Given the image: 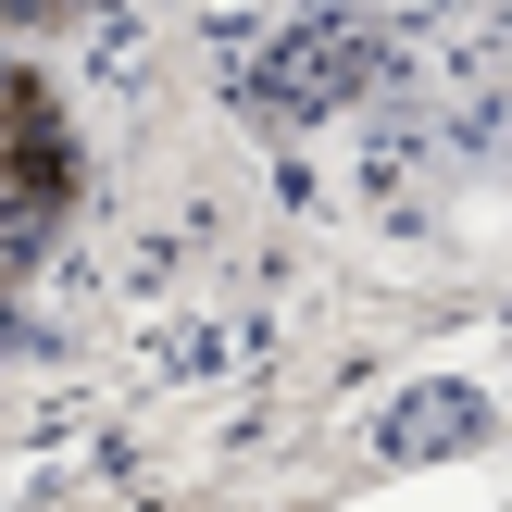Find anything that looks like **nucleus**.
<instances>
[{
  "label": "nucleus",
  "mask_w": 512,
  "mask_h": 512,
  "mask_svg": "<svg viewBox=\"0 0 512 512\" xmlns=\"http://www.w3.org/2000/svg\"><path fill=\"white\" fill-rule=\"evenodd\" d=\"M50 13H75V0H0V25H50Z\"/></svg>",
  "instance_id": "f03ea898"
},
{
  "label": "nucleus",
  "mask_w": 512,
  "mask_h": 512,
  "mask_svg": "<svg viewBox=\"0 0 512 512\" xmlns=\"http://www.w3.org/2000/svg\"><path fill=\"white\" fill-rule=\"evenodd\" d=\"M63 213H75V125L25 63H0V288L50 263Z\"/></svg>",
  "instance_id": "f257e3e1"
}]
</instances>
